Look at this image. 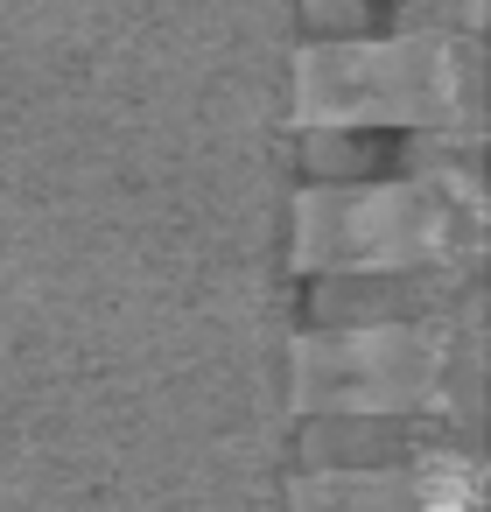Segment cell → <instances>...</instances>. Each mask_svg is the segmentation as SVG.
Segmentation results:
<instances>
[{
    "instance_id": "5",
    "label": "cell",
    "mask_w": 491,
    "mask_h": 512,
    "mask_svg": "<svg viewBox=\"0 0 491 512\" xmlns=\"http://www.w3.org/2000/svg\"><path fill=\"white\" fill-rule=\"evenodd\" d=\"M351 8H358V0H309L316 22H337V15H351Z\"/></svg>"
},
{
    "instance_id": "1",
    "label": "cell",
    "mask_w": 491,
    "mask_h": 512,
    "mask_svg": "<svg viewBox=\"0 0 491 512\" xmlns=\"http://www.w3.org/2000/svg\"><path fill=\"white\" fill-rule=\"evenodd\" d=\"M288 260L323 288L470 281L484 260V176L470 148L428 155L386 183H309L288 211Z\"/></svg>"
},
{
    "instance_id": "3",
    "label": "cell",
    "mask_w": 491,
    "mask_h": 512,
    "mask_svg": "<svg viewBox=\"0 0 491 512\" xmlns=\"http://www.w3.org/2000/svg\"><path fill=\"white\" fill-rule=\"evenodd\" d=\"M288 400L316 421H470L484 400V323L470 302L316 323L288 344Z\"/></svg>"
},
{
    "instance_id": "4",
    "label": "cell",
    "mask_w": 491,
    "mask_h": 512,
    "mask_svg": "<svg viewBox=\"0 0 491 512\" xmlns=\"http://www.w3.org/2000/svg\"><path fill=\"white\" fill-rule=\"evenodd\" d=\"M288 498L344 512H463L484 498V463L470 449H407L393 463H316L288 477Z\"/></svg>"
},
{
    "instance_id": "2",
    "label": "cell",
    "mask_w": 491,
    "mask_h": 512,
    "mask_svg": "<svg viewBox=\"0 0 491 512\" xmlns=\"http://www.w3.org/2000/svg\"><path fill=\"white\" fill-rule=\"evenodd\" d=\"M295 127H407L435 148L484 141V43L456 22H393L379 36H316L295 50Z\"/></svg>"
}]
</instances>
